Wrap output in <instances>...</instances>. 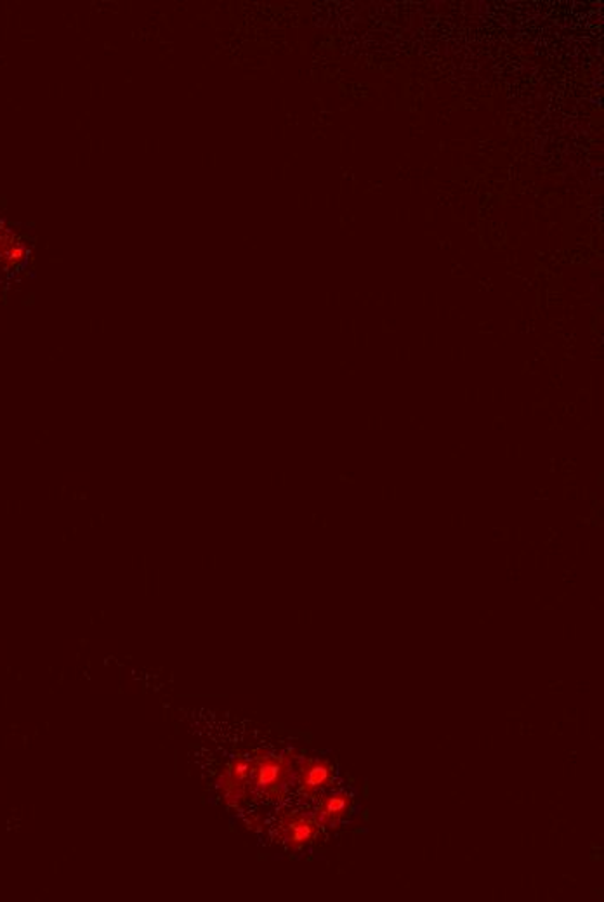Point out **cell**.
<instances>
[{"label":"cell","instance_id":"cell-1","mask_svg":"<svg viewBox=\"0 0 604 902\" xmlns=\"http://www.w3.org/2000/svg\"><path fill=\"white\" fill-rule=\"evenodd\" d=\"M299 759L300 757H296V751H285L280 755L268 750L256 751L254 757H250L253 760L250 783H253L254 797H261L273 803L285 802L296 785V768Z\"/></svg>","mask_w":604,"mask_h":902},{"label":"cell","instance_id":"cell-2","mask_svg":"<svg viewBox=\"0 0 604 902\" xmlns=\"http://www.w3.org/2000/svg\"><path fill=\"white\" fill-rule=\"evenodd\" d=\"M253 760L250 757H235L228 762L216 779V788L221 795L222 802L230 809H244L248 800L254 798L253 783H250Z\"/></svg>","mask_w":604,"mask_h":902},{"label":"cell","instance_id":"cell-3","mask_svg":"<svg viewBox=\"0 0 604 902\" xmlns=\"http://www.w3.org/2000/svg\"><path fill=\"white\" fill-rule=\"evenodd\" d=\"M273 829L274 837L280 843H283L288 850L297 852V850L311 846L322 828L314 820L313 814L296 811V809H285L277 815Z\"/></svg>","mask_w":604,"mask_h":902},{"label":"cell","instance_id":"cell-4","mask_svg":"<svg viewBox=\"0 0 604 902\" xmlns=\"http://www.w3.org/2000/svg\"><path fill=\"white\" fill-rule=\"evenodd\" d=\"M334 781V765L326 759H299L296 768V788L300 797L313 800Z\"/></svg>","mask_w":604,"mask_h":902},{"label":"cell","instance_id":"cell-5","mask_svg":"<svg viewBox=\"0 0 604 902\" xmlns=\"http://www.w3.org/2000/svg\"><path fill=\"white\" fill-rule=\"evenodd\" d=\"M351 811L352 795L344 789H335L318 800L313 817L320 824V828L334 829L348 820Z\"/></svg>","mask_w":604,"mask_h":902},{"label":"cell","instance_id":"cell-6","mask_svg":"<svg viewBox=\"0 0 604 902\" xmlns=\"http://www.w3.org/2000/svg\"><path fill=\"white\" fill-rule=\"evenodd\" d=\"M266 823L265 817L259 814L248 815L247 817V828L253 829V832H262L265 829Z\"/></svg>","mask_w":604,"mask_h":902}]
</instances>
